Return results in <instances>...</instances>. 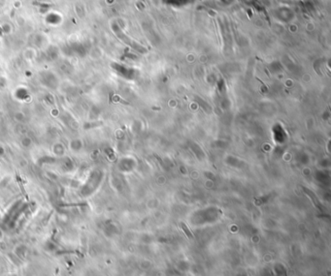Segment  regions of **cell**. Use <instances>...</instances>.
<instances>
[{
	"label": "cell",
	"instance_id": "cell-1",
	"mask_svg": "<svg viewBox=\"0 0 331 276\" xmlns=\"http://www.w3.org/2000/svg\"><path fill=\"white\" fill-rule=\"evenodd\" d=\"M181 227H182V230H184V232L186 233V235H188V238H193V235H192V234L188 231V229L187 228V226H186V224L185 223H181Z\"/></svg>",
	"mask_w": 331,
	"mask_h": 276
}]
</instances>
